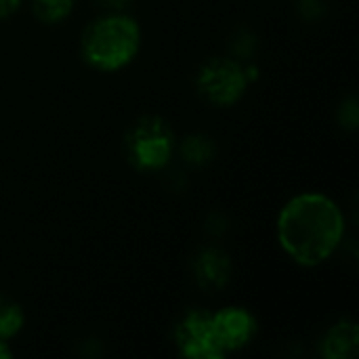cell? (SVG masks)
Masks as SVG:
<instances>
[{
    "instance_id": "14",
    "label": "cell",
    "mask_w": 359,
    "mask_h": 359,
    "mask_svg": "<svg viewBox=\"0 0 359 359\" xmlns=\"http://www.w3.org/2000/svg\"><path fill=\"white\" fill-rule=\"evenodd\" d=\"M328 11V0H299V13L307 21L322 19Z\"/></svg>"
},
{
    "instance_id": "16",
    "label": "cell",
    "mask_w": 359,
    "mask_h": 359,
    "mask_svg": "<svg viewBox=\"0 0 359 359\" xmlns=\"http://www.w3.org/2000/svg\"><path fill=\"white\" fill-rule=\"evenodd\" d=\"M19 4H21V0H0V19L13 15Z\"/></svg>"
},
{
    "instance_id": "5",
    "label": "cell",
    "mask_w": 359,
    "mask_h": 359,
    "mask_svg": "<svg viewBox=\"0 0 359 359\" xmlns=\"http://www.w3.org/2000/svg\"><path fill=\"white\" fill-rule=\"evenodd\" d=\"M175 343L181 355L189 359H221L225 353L212 328V313L189 309L175 326Z\"/></svg>"
},
{
    "instance_id": "12",
    "label": "cell",
    "mask_w": 359,
    "mask_h": 359,
    "mask_svg": "<svg viewBox=\"0 0 359 359\" xmlns=\"http://www.w3.org/2000/svg\"><path fill=\"white\" fill-rule=\"evenodd\" d=\"M229 48L238 61H242V59L246 61V59L255 57V53L259 48V40L248 27H238L229 38Z\"/></svg>"
},
{
    "instance_id": "15",
    "label": "cell",
    "mask_w": 359,
    "mask_h": 359,
    "mask_svg": "<svg viewBox=\"0 0 359 359\" xmlns=\"http://www.w3.org/2000/svg\"><path fill=\"white\" fill-rule=\"evenodd\" d=\"M97 6H101V8H107V11H111V13H120V11H124L133 0H93Z\"/></svg>"
},
{
    "instance_id": "7",
    "label": "cell",
    "mask_w": 359,
    "mask_h": 359,
    "mask_svg": "<svg viewBox=\"0 0 359 359\" xmlns=\"http://www.w3.org/2000/svg\"><path fill=\"white\" fill-rule=\"evenodd\" d=\"M191 271H194L196 284L202 290L219 292L221 288L227 286L231 278V259L225 250L217 246H206L194 257Z\"/></svg>"
},
{
    "instance_id": "1",
    "label": "cell",
    "mask_w": 359,
    "mask_h": 359,
    "mask_svg": "<svg viewBox=\"0 0 359 359\" xmlns=\"http://www.w3.org/2000/svg\"><path fill=\"white\" fill-rule=\"evenodd\" d=\"M345 219L341 208L322 194L292 198L280 212L278 238L286 255L305 267L322 265L343 240Z\"/></svg>"
},
{
    "instance_id": "3",
    "label": "cell",
    "mask_w": 359,
    "mask_h": 359,
    "mask_svg": "<svg viewBox=\"0 0 359 359\" xmlns=\"http://www.w3.org/2000/svg\"><path fill=\"white\" fill-rule=\"evenodd\" d=\"M128 162L143 172L164 170L175 151V135L170 124L160 116L139 118L124 137Z\"/></svg>"
},
{
    "instance_id": "6",
    "label": "cell",
    "mask_w": 359,
    "mask_h": 359,
    "mask_svg": "<svg viewBox=\"0 0 359 359\" xmlns=\"http://www.w3.org/2000/svg\"><path fill=\"white\" fill-rule=\"evenodd\" d=\"M212 328L223 353H233L244 349L257 334V320L250 311L242 307H225L212 313Z\"/></svg>"
},
{
    "instance_id": "9",
    "label": "cell",
    "mask_w": 359,
    "mask_h": 359,
    "mask_svg": "<svg viewBox=\"0 0 359 359\" xmlns=\"http://www.w3.org/2000/svg\"><path fill=\"white\" fill-rule=\"evenodd\" d=\"M181 158L191 164V166H206L215 160L217 156V145L208 135H189L183 143H181Z\"/></svg>"
},
{
    "instance_id": "4",
    "label": "cell",
    "mask_w": 359,
    "mask_h": 359,
    "mask_svg": "<svg viewBox=\"0 0 359 359\" xmlns=\"http://www.w3.org/2000/svg\"><path fill=\"white\" fill-rule=\"evenodd\" d=\"M250 82L252 78L248 76V69L242 65V61L227 57L208 59L196 76V88L200 97L219 107L238 103Z\"/></svg>"
},
{
    "instance_id": "13",
    "label": "cell",
    "mask_w": 359,
    "mask_h": 359,
    "mask_svg": "<svg viewBox=\"0 0 359 359\" xmlns=\"http://www.w3.org/2000/svg\"><path fill=\"white\" fill-rule=\"evenodd\" d=\"M339 124L345 130H355L359 124V107L358 97L349 95L347 99H343V103L339 105Z\"/></svg>"
},
{
    "instance_id": "2",
    "label": "cell",
    "mask_w": 359,
    "mask_h": 359,
    "mask_svg": "<svg viewBox=\"0 0 359 359\" xmlns=\"http://www.w3.org/2000/svg\"><path fill=\"white\" fill-rule=\"evenodd\" d=\"M139 46V25L124 13H111L93 21L82 34V57L90 67L101 72H116L128 65Z\"/></svg>"
},
{
    "instance_id": "17",
    "label": "cell",
    "mask_w": 359,
    "mask_h": 359,
    "mask_svg": "<svg viewBox=\"0 0 359 359\" xmlns=\"http://www.w3.org/2000/svg\"><path fill=\"white\" fill-rule=\"evenodd\" d=\"M13 353H11V349L6 347V343L4 341H0V359H6L11 358Z\"/></svg>"
},
{
    "instance_id": "10",
    "label": "cell",
    "mask_w": 359,
    "mask_h": 359,
    "mask_svg": "<svg viewBox=\"0 0 359 359\" xmlns=\"http://www.w3.org/2000/svg\"><path fill=\"white\" fill-rule=\"evenodd\" d=\"M34 15L44 23H59L63 21L74 6V0H32Z\"/></svg>"
},
{
    "instance_id": "8",
    "label": "cell",
    "mask_w": 359,
    "mask_h": 359,
    "mask_svg": "<svg viewBox=\"0 0 359 359\" xmlns=\"http://www.w3.org/2000/svg\"><path fill=\"white\" fill-rule=\"evenodd\" d=\"M359 351V328L353 320H341L320 341V355L326 359H353Z\"/></svg>"
},
{
    "instance_id": "11",
    "label": "cell",
    "mask_w": 359,
    "mask_h": 359,
    "mask_svg": "<svg viewBox=\"0 0 359 359\" xmlns=\"http://www.w3.org/2000/svg\"><path fill=\"white\" fill-rule=\"evenodd\" d=\"M23 328V311L19 305L0 299V341L13 339Z\"/></svg>"
}]
</instances>
